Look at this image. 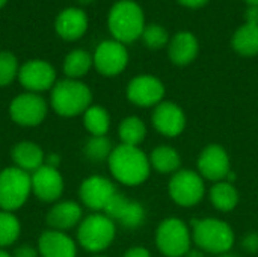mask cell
Instances as JSON below:
<instances>
[{"label":"cell","mask_w":258,"mask_h":257,"mask_svg":"<svg viewBox=\"0 0 258 257\" xmlns=\"http://www.w3.org/2000/svg\"><path fill=\"white\" fill-rule=\"evenodd\" d=\"M107 164L112 176L127 186L141 185L150 176V159L139 147L124 144L115 147Z\"/></svg>","instance_id":"1"},{"label":"cell","mask_w":258,"mask_h":257,"mask_svg":"<svg viewBox=\"0 0 258 257\" xmlns=\"http://www.w3.org/2000/svg\"><path fill=\"white\" fill-rule=\"evenodd\" d=\"M107 27L115 41L132 44L142 36L145 15L135 0H118L112 5L107 15Z\"/></svg>","instance_id":"2"},{"label":"cell","mask_w":258,"mask_h":257,"mask_svg":"<svg viewBox=\"0 0 258 257\" xmlns=\"http://www.w3.org/2000/svg\"><path fill=\"white\" fill-rule=\"evenodd\" d=\"M92 103V92L89 86L80 80L62 79L54 83L50 92L51 109L65 118L83 115Z\"/></svg>","instance_id":"3"},{"label":"cell","mask_w":258,"mask_h":257,"mask_svg":"<svg viewBox=\"0 0 258 257\" xmlns=\"http://www.w3.org/2000/svg\"><path fill=\"white\" fill-rule=\"evenodd\" d=\"M32 194V177L29 173L6 167L0 171V209L15 212L26 204Z\"/></svg>","instance_id":"4"},{"label":"cell","mask_w":258,"mask_h":257,"mask_svg":"<svg viewBox=\"0 0 258 257\" xmlns=\"http://www.w3.org/2000/svg\"><path fill=\"white\" fill-rule=\"evenodd\" d=\"M115 223L104 214H92L80 221L77 230V241L82 248L89 253H100L106 250L115 239Z\"/></svg>","instance_id":"5"},{"label":"cell","mask_w":258,"mask_h":257,"mask_svg":"<svg viewBox=\"0 0 258 257\" xmlns=\"http://www.w3.org/2000/svg\"><path fill=\"white\" fill-rule=\"evenodd\" d=\"M194 241L195 244L210 253L225 254L234 244V233L231 227L216 218H204L194 221Z\"/></svg>","instance_id":"6"},{"label":"cell","mask_w":258,"mask_h":257,"mask_svg":"<svg viewBox=\"0 0 258 257\" xmlns=\"http://www.w3.org/2000/svg\"><path fill=\"white\" fill-rule=\"evenodd\" d=\"M47 101L41 94H18L9 105L11 120L21 127H36L47 117Z\"/></svg>","instance_id":"7"},{"label":"cell","mask_w":258,"mask_h":257,"mask_svg":"<svg viewBox=\"0 0 258 257\" xmlns=\"http://www.w3.org/2000/svg\"><path fill=\"white\" fill-rule=\"evenodd\" d=\"M156 244L166 257L186 256L190 247V235L186 224L178 218L165 220L157 229Z\"/></svg>","instance_id":"8"},{"label":"cell","mask_w":258,"mask_h":257,"mask_svg":"<svg viewBox=\"0 0 258 257\" xmlns=\"http://www.w3.org/2000/svg\"><path fill=\"white\" fill-rule=\"evenodd\" d=\"M18 82L27 92H44L51 91L56 80L54 67L44 59H30L20 67Z\"/></svg>","instance_id":"9"},{"label":"cell","mask_w":258,"mask_h":257,"mask_svg":"<svg viewBox=\"0 0 258 257\" xmlns=\"http://www.w3.org/2000/svg\"><path fill=\"white\" fill-rule=\"evenodd\" d=\"M94 67L106 77H113L122 73L128 64V52L124 44L115 39L100 42L92 55Z\"/></svg>","instance_id":"10"},{"label":"cell","mask_w":258,"mask_h":257,"mask_svg":"<svg viewBox=\"0 0 258 257\" xmlns=\"http://www.w3.org/2000/svg\"><path fill=\"white\" fill-rule=\"evenodd\" d=\"M204 182L198 173L180 170L174 173L169 182V195L180 206H194L204 197Z\"/></svg>","instance_id":"11"},{"label":"cell","mask_w":258,"mask_h":257,"mask_svg":"<svg viewBox=\"0 0 258 257\" xmlns=\"http://www.w3.org/2000/svg\"><path fill=\"white\" fill-rule=\"evenodd\" d=\"M165 95V86L163 83L150 74L136 76L130 80L127 86V98L141 108H148L162 103V98Z\"/></svg>","instance_id":"12"},{"label":"cell","mask_w":258,"mask_h":257,"mask_svg":"<svg viewBox=\"0 0 258 257\" xmlns=\"http://www.w3.org/2000/svg\"><path fill=\"white\" fill-rule=\"evenodd\" d=\"M32 177V194L44 203H54L63 194V177L57 168H51L42 165L35 173L30 174Z\"/></svg>","instance_id":"13"},{"label":"cell","mask_w":258,"mask_h":257,"mask_svg":"<svg viewBox=\"0 0 258 257\" xmlns=\"http://www.w3.org/2000/svg\"><path fill=\"white\" fill-rule=\"evenodd\" d=\"M116 194L113 183L103 176H91L85 179L79 188V197L82 203L95 212L104 211L109 200Z\"/></svg>","instance_id":"14"},{"label":"cell","mask_w":258,"mask_h":257,"mask_svg":"<svg viewBox=\"0 0 258 257\" xmlns=\"http://www.w3.org/2000/svg\"><path fill=\"white\" fill-rule=\"evenodd\" d=\"M198 168L200 173L209 179V180H215V182H222L228 177L230 171V158L227 155V151L218 145V144H212L207 145L200 159H198Z\"/></svg>","instance_id":"15"},{"label":"cell","mask_w":258,"mask_h":257,"mask_svg":"<svg viewBox=\"0 0 258 257\" xmlns=\"http://www.w3.org/2000/svg\"><path fill=\"white\" fill-rule=\"evenodd\" d=\"M153 124L165 136H178L186 127V117L180 106L171 101H162L153 112Z\"/></svg>","instance_id":"16"},{"label":"cell","mask_w":258,"mask_h":257,"mask_svg":"<svg viewBox=\"0 0 258 257\" xmlns=\"http://www.w3.org/2000/svg\"><path fill=\"white\" fill-rule=\"evenodd\" d=\"M88 15L80 8H65L54 20V30L63 41H77L88 30Z\"/></svg>","instance_id":"17"},{"label":"cell","mask_w":258,"mask_h":257,"mask_svg":"<svg viewBox=\"0 0 258 257\" xmlns=\"http://www.w3.org/2000/svg\"><path fill=\"white\" fill-rule=\"evenodd\" d=\"M38 254L41 257H76L77 245L65 232L45 230L38 239Z\"/></svg>","instance_id":"18"},{"label":"cell","mask_w":258,"mask_h":257,"mask_svg":"<svg viewBox=\"0 0 258 257\" xmlns=\"http://www.w3.org/2000/svg\"><path fill=\"white\" fill-rule=\"evenodd\" d=\"M200 52V44L197 36L189 30H180L175 33L168 44V56L172 64L178 67L189 65L195 61Z\"/></svg>","instance_id":"19"},{"label":"cell","mask_w":258,"mask_h":257,"mask_svg":"<svg viewBox=\"0 0 258 257\" xmlns=\"http://www.w3.org/2000/svg\"><path fill=\"white\" fill-rule=\"evenodd\" d=\"M82 215L83 211L79 203L65 200V201H57L51 206V209L45 217V221L53 230L63 232L80 224Z\"/></svg>","instance_id":"20"},{"label":"cell","mask_w":258,"mask_h":257,"mask_svg":"<svg viewBox=\"0 0 258 257\" xmlns=\"http://www.w3.org/2000/svg\"><path fill=\"white\" fill-rule=\"evenodd\" d=\"M11 158L14 161V167L32 174L38 168H41L45 162L44 150L32 141H20L11 150Z\"/></svg>","instance_id":"21"},{"label":"cell","mask_w":258,"mask_h":257,"mask_svg":"<svg viewBox=\"0 0 258 257\" xmlns=\"http://www.w3.org/2000/svg\"><path fill=\"white\" fill-rule=\"evenodd\" d=\"M231 45L240 56H246V58L257 56L258 26L248 23L240 26L231 38Z\"/></svg>","instance_id":"22"},{"label":"cell","mask_w":258,"mask_h":257,"mask_svg":"<svg viewBox=\"0 0 258 257\" xmlns=\"http://www.w3.org/2000/svg\"><path fill=\"white\" fill-rule=\"evenodd\" d=\"M92 65L94 59L91 53H88L83 48H74L63 59V73L67 79L79 80L89 73Z\"/></svg>","instance_id":"23"},{"label":"cell","mask_w":258,"mask_h":257,"mask_svg":"<svg viewBox=\"0 0 258 257\" xmlns=\"http://www.w3.org/2000/svg\"><path fill=\"white\" fill-rule=\"evenodd\" d=\"M83 126L92 136H106L110 127L109 112L98 105H91L83 114Z\"/></svg>","instance_id":"24"},{"label":"cell","mask_w":258,"mask_h":257,"mask_svg":"<svg viewBox=\"0 0 258 257\" xmlns=\"http://www.w3.org/2000/svg\"><path fill=\"white\" fill-rule=\"evenodd\" d=\"M150 164L153 165V168L159 173L163 174H169V173H177V170L180 168V155L169 145H159L153 150L151 158H150Z\"/></svg>","instance_id":"25"},{"label":"cell","mask_w":258,"mask_h":257,"mask_svg":"<svg viewBox=\"0 0 258 257\" xmlns=\"http://www.w3.org/2000/svg\"><path fill=\"white\" fill-rule=\"evenodd\" d=\"M210 200L218 211L230 212L237 206L239 192L230 182H218L210 191Z\"/></svg>","instance_id":"26"},{"label":"cell","mask_w":258,"mask_h":257,"mask_svg":"<svg viewBox=\"0 0 258 257\" xmlns=\"http://www.w3.org/2000/svg\"><path fill=\"white\" fill-rule=\"evenodd\" d=\"M119 138L122 141L124 145H132V147H138L147 135V127L144 124V121L138 117H128L124 118L119 124L118 129Z\"/></svg>","instance_id":"27"},{"label":"cell","mask_w":258,"mask_h":257,"mask_svg":"<svg viewBox=\"0 0 258 257\" xmlns=\"http://www.w3.org/2000/svg\"><path fill=\"white\" fill-rule=\"evenodd\" d=\"M21 226L14 212L0 209V248L15 244L20 238Z\"/></svg>","instance_id":"28"},{"label":"cell","mask_w":258,"mask_h":257,"mask_svg":"<svg viewBox=\"0 0 258 257\" xmlns=\"http://www.w3.org/2000/svg\"><path fill=\"white\" fill-rule=\"evenodd\" d=\"M112 151V142L106 136H91V139H88L85 145V155L92 162L107 161Z\"/></svg>","instance_id":"29"},{"label":"cell","mask_w":258,"mask_h":257,"mask_svg":"<svg viewBox=\"0 0 258 257\" xmlns=\"http://www.w3.org/2000/svg\"><path fill=\"white\" fill-rule=\"evenodd\" d=\"M20 65L14 53L0 52V88L11 85L18 77Z\"/></svg>","instance_id":"30"},{"label":"cell","mask_w":258,"mask_h":257,"mask_svg":"<svg viewBox=\"0 0 258 257\" xmlns=\"http://www.w3.org/2000/svg\"><path fill=\"white\" fill-rule=\"evenodd\" d=\"M141 38H142L144 44L151 50H159L169 44V35H168L166 29L160 24L145 26Z\"/></svg>","instance_id":"31"},{"label":"cell","mask_w":258,"mask_h":257,"mask_svg":"<svg viewBox=\"0 0 258 257\" xmlns=\"http://www.w3.org/2000/svg\"><path fill=\"white\" fill-rule=\"evenodd\" d=\"M118 221L127 229H136V227L142 226V223L145 221V211H144L142 204L138 201H128V204L125 206V209Z\"/></svg>","instance_id":"32"},{"label":"cell","mask_w":258,"mask_h":257,"mask_svg":"<svg viewBox=\"0 0 258 257\" xmlns=\"http://www.w3.org/2000/svg\"><path fill=\"white\" fill-rule=\"evenodd\" d=\"M128 198H125L122 194H119V192H116L110 200H109V203L106 204V208H104V215L106 217H109L112 221H118L119 218H121V215H122V212H124V209H125V206L128 204Z\"/></svg>","instance_id":"33"},{"label":"cell","mask_w":258,"mask_h":257,"mask_svg":"<svg viewBox=\"0 0 258 257\" xmlns=\"http://www.w3.org/2000/svg\"><path fill=\"white\" fill-rule=\"evenodd\" d=\"M38 250L33 248L32 245H20L14 250L12 253V257H38Z\"/></svg>","instance_id":"34"},{"label":"cell","mask_w":258,"mask_h":257,"mask_svg":"<svg viewBox=\"0 0 258 257\" xmlns=\"http://www.w3.org/2000/svg\"><path fill=\"white\" fill-rule=\"evenodd\" d=\"M245 20L248 24L258 26V6H248V9L245 11Z\"/></svg>","instance_id":"35"},{"label":"cell","mask_w":258,"mask_h":257,"mask_svg":"<svg viewBox=\"0 0 258 257\" xmlns=\"http://www.w3.org/2000/svg\"><path fill=\"white\" fill-rule=\"evenodd\" d=\"M243 248L245 250H248V251H251V253H254V251H257L258 250V236L257 235H249V236H246L245 238V241H243Z\"/></svg>","instance_id":"36"},{"label":"cell","mask_w":258,"mask_h":257,"mask_svg":"<svg viewBox=\"0 0 258 257\" xmlns=\"http://www.w3.org/2000/svg\"><path fill=\"white\" fill-rule=\"evenodd\" d=\"M181 6L189 8V9H200L209 3V0H177Z\"/></svg>","instance_id":"37"},{"label":"cell","mask_w":258,"mask_h":257,"mask_svg":"<svg viewBox=\"0 0 258 257\" xmlns=\"http://www.w3.org/2000/svg\"><path fill=\"white\" fill-rule=\"evenodd\" d=\"M124 257H151L150 256V253H148V250H145V248H142V247H135V248H130Z\"/></svg>","instance_id":"38"},{"label":"cell","mask_w":258,"mask_h":257,"mask_svg":"<svg viewBox=\"0 0 258 257\" xmlns=\"http://www.w3.org/2000/svg\"><path fill=\"white\" fill-rule=\"evenodd\" d=\"M59 164H60V156H59V155L50 153V155H47V156H45V162H44V165L51 167V168H59Z\"/></svg>","instance_id":"39"},{"label":"cell","mask_w":258,"mask_h":257,"mask_svg":"<svg viewBox=\"0 0 258 257\" xmlns=\"http://www.w3.org/2000/svg\"><path fill=\"white\" fill-rule=\"evenodd\" d=\"M186 257H204V256H203V253H200V251H190V250H189V251L186 253Z\"/></svg>","instance_id":"40"},{"label":"cell","mask_w":258,"mask_h":257,"mask_svg":"<svg viewBox=\"0 0 258 257\" xmlns=\"http://www.w3.org/2000/svg\"><path fill=\"white\" fill-rule=\"evenodd\" d=\"M0 257H12V254H9L6 250H3V248H0Z\"/></svg>","instance_id":"41"},{"label":"cell","mask_w":258,"mask_h":257,"mask_svg":"<svg viewBox=\"0 0 258 257\" xmlns=\"http://www.w3.org/2000/svg\"><path fill=\"white\" fill-rule=\"evenodd\" d=\"M249 6H258V0H245Z\"/></svg>","instance_id":"42"},{"label":"cell","mask_w":258,"mask_h":257,"mask_svg":"<svg viewBox=\"0 0 258 257\" xmlns=\"http://www.w3.org/2000/svg\"><path fill=\"white\" fill-rule=\"evenodd\" d=\"M80 5H89V3H92V2H95V0H77Z\"/></svg>","instance_id":"43"},{"label":"cell","mask_w":258,"mask_h":257,"mask_svg":"<svg viewBox=\"0 0 258 257\" xmlns=\"http://www.w3.org/2000/svg\"><path fill=\"white\" fill-rule=\"evenodd\" d=\"M6 3H8V0H0V9H2V8H5V5H6Z\"/></svg>","instance_id":"44"},{"label":"cell","mask_w":258,"mask_h":257,"mask_svg":"<svg viewBox=\"0 0 258 257\" xmlns=\"http://www.w3.org/2000/svg\"><path fill=\"white\" fill-rule=\"evenodd\" d=\"M221 257H234V256H231V254H222Z\"/></svg>","instance_id":"45"},{"label":"cell","mask_w":258,"mask_h":257,"mask_svg":"<svg viewBox=\"0 0 258 257\" xmlns=\"http://www.w3.org/2000/svg\"><path fill=\"white\" fill-rule=\"evenodd\" d=\"M94 257H104V256H94Z\"/></svg>","instance_id":"46"}]
</instances>
